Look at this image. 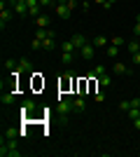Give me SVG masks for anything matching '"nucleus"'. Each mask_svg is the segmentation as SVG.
<instances>
[{"instance_id": "obj_5", "label": "nucleus", "mask_w": 140, "mask_h": 157, "mask_svg": "<svg viewBox=\"0 0 140 157\" xmlns=\"http://www.w3.org/2000/svg\"><path fill=\"white\" fill-rule=\"evenodd\" d=\"M35 108H38V103H35L33 98H26V101H23V105H21V113H23V115H33Z\"/></svg>"}, {"instance_id": "obj_32", "label": "nucleus", "mask_w": 140, "mask_h": 157, "mask_svg": "<svg viewBox=\"0 0 140 157\" xmlns=\"http://www.w3.org/2000/svg\"><path fill=\"white\" fill-rule=\"evenodd\" d=\"M135 21H138V24H140V14H138V17H135Z\"/></svg>"}, {"instance_id": "obj_18", "label": "nucleus", "mask_w": 140, "mask_h": 157, "mask_svg": "<svg viewBox=\"0 0 140 157\" xmlns=\"http://www.w3.org/2000/svg\"><path fill=\"white\" fill-rule=\"evenodd\" d=\"M117 49H119L117 45H107V47H105V54H107V56H117V54H119Z\"/></svg>"}, {"instance_id": "obj_23", "label": "nucleus", "mask_w": 140, "mask_h": 157, "mask_svg": "<svg viewBox=\"0 0 140 157\" xmlns=\"http://www.w3.org/2000/svg\"><path fill=\"white\" fill-rule=\"evenodd\" d=\"M42 42H45V40H40V38H33L31 47H33V49H42Z\"/></svg>"}, {"instance_id": "obj_25", "label": "nucleus", "mask_w": 140, "mask_h": 157, "mask_svg": "<svg viewBox=\"0 0 140 157\" xmlns=\"http://www.w3.org/2000/svg\"><path fill=\"white\" fill-rule=\"evenodd\" d=\"M93 96H96V101H98V103H103V101H105V94H103V92H96Z\"/></svg>"}, {"instance_id": "obj_14", "label": "nucleus", "mask_w": 140, "mask_h": 157, "mask_svg": "<svg viewBox=\"0 0 140 157\" xmlns=\"http://www.w3.org/2000/svg\"><path fill=\"white\" fill-rule=\"evenodd\" d=\"M96 80H98V85H100V87H110V85H112V80H110V75H105V73H103V75H98Z\"/></svg>"}, {"instance_id": "obj_24", "label": "nucleus", "mask_w": 140, "mask_h": 157, "mask_svg": "<svg viewBox=\"0 0 140 157\" xmlns=\"http://www.w3.org/2000/svg\"><path fill=\"white\" fill-rule=\"evenodd\" d=\"M131 61H133V66H140V52L131 54Z\"/></svg>"}, {"instance_id": "obj_6", "label": "nucleus", "mask_w": 140, "mask_h": 157, "mask_svg": "<svg viewBox=\"0 0 140 157\" xmlns=\"http://www.w3.org/2000/svg\"><path fill=\"white\" fill-rule=\"evenodd\" d=\"M112 71L117 73V75H131V73H133V71H131V66L121 63V61H117V63L112 66Z\"/></svg>"}, {"instance_id": "obj_19", "label": "nucleus", "mask_w": 140, "mask_h": 157, "mask_svg": "<svg viewBox=\"0 0 140 157\" xmlns=\"http://www.w3.org/2000/svg\"><path fill=\"white\" fill-rule=\"evenodd\" d=\"M63 52H73V54L77 52V47L73 45V40H68V42H63Z\"/></svg>"}, {"instance_id": "obj_8", "label": "nucleus", "mask_w": 140, "mask_h": 157, "mask_svg": "<svg viewBox=\"0 0 140 157\" xmlns=\"http://www.w3.org/2000/svg\"><path fill=\"white\" fill-rule=\"evenodd\" d=\"M73 105H75V110H80V113H84L87 110V101H84V96H73Z\"/></svg>"}, {"instance_id": "obj_2", "label": "nucleus", "mask_w": 140, "mask_h": 157, "mask_svg": "<svg viewBox=\"0 0 140 157\" xmlns=\"http://www.w3.org/2000/svg\"><path fill=\"white\" fill-rule=\"evenodd\" d=\"M54 10H56V14H59L61 19H70V14H73V10L68 7V0H59L54 5Z\"/></svg>"}, {"instance_id": "obj_13", "label": "nucleus", "mask_w": 140, "mask_h": 157, "mask_svg": "<svg viewBox=\"0 0 140 157\" xmlns=\"http://www.w3.org/2000/svg\"><path fill=\"white\" fill-rule=\"evenodd\" d=\"M0 101H2V105H9L14 101V94L9 92V89H7V92H2V96H0Z\"/></svg>"}, {"instance_id": "obj_12", "label": "nucleus", "mask_w": 140, "mask_h": 157, "mask_svg": "<svg viewBox=\"0 0 140 157\" xmlns=\"http://www.w3.org/2000/svg\"><path fill=\"white\" fill-rule=\"evenodd\" d=\"M35 24H38V28H49V17L40 14V17H35Z\"/></svg>"}, {"instance_id": "obj_7", "label": "nucleus", "mask_w": 140, "mask_h": 157, "mask_svg": "<svg viewBox=\"0 0 140 157\" xmlns=\"http://www.w3.org/2000/svg\"><path fill=\"white\" fill-rule=\"evenodd\" d=\"M9 19H12V10L9 7H0V26L5 28L9 24Z\"/></svg>"}, {"instance_id": "obj_15", "label": "nucleus", "mask_w": 140, "mask_h": 157, "mask_svg": "<svg viewBox=\"0 0 140 157\" xmlns=\"http://www.w3.org/2000/svg\"><path fill=\"white\" fill-rule=\"evenodd\" d=\"M19 134H21L19 129H14V127H7V129H5V134H2V136H5V138H16V136H19Z\"/></svg>"}, {"instance_id": "obj_17", "label": "nucleus", "mask_w": 140, "mask_h": 157, "mask_svg": "<svg viewBox=\"0 0 140 157\" xmlns=\"http://www.w3.org/2000/svg\"><path fill=\"white\" fill-rule=\"evenodd\" d=\"M110 45H117V47H124L126 45V40L119 38V35H114V38H110Z\"/></svg>"}, {"instance_id": "obj_4", "label": "nucleus", "mask_w": 140, "mask_h": 157, "mask_svg": "<svg viewBox=\"0 0 140 157\" xmlns=\"http://www.w3.org/2000/svg\"><path fill=\"white\" fill-rule=\"evenodd\" d=\"M80 56H82V59H93V56H96V47L91 45V40L80 49Z\"/></svg>"}, {"instance_id": "obj_29", "label": "nucleus", "mask_w": 140, "mask_h": 157, "mask_svg": "<svg viewBox=\"0 0 140 157\" xmlns=\"http://www.w3.org/2000/svg\"><path fill=\"white\" fill-rule=\"evenodd\" d=\"M68 7H70V10H75V7H77V0H68Z\"/></svg>"}, {"instance_id": "obj_11", "label": "nucleus", "mask_w": 140, "mask_h": 157, "mask_svg": "<svg viewBox=\"0 0 140 157\" xmlns=\"http://www.w3.org/2000/svg\"><path fill=\"white\" fill-rule=\"evenodd\" d=\"M126 49H128V54L140 52V40L138 38H135V40H128V42H126Z\"/></svg>"}, {"instance_id": "obj_10", "label": "nucleus", "mask_w": 140, "mask_h": 157, "mask_svg": "<svg viewBox=\"0 0 140 157\" xmlns=\"http://www.w3.org/2000/svg\"><path fill=\"white\" fill-rule=\"evenodd\" d=\"M87 42H89V40H87V35H82V33H77V35H73V45L77 47V52H80V49H82V47H84V45H87Z\"/></svg>"}, {"instance_id": "obj_21", "label": "nucleus", "mask_w": 140, "mask_h": 157, "mask_svg": "<svg viewBox=\"0 0 140 157\" xmlns=\"http://www.w3.org/2000/svg\"><path fill=\"white\" fill-rule=\"evenodd\" d=\"M5 68H7V71H16V68H19V63H16V61H12V59H7V61H5Z\"/></svg>"}, {"instance_id": "obj_22", "label": "nucleus", "mask_w": 140, "mask_h": 157, "mask_svg": "<svg viewBox=\"0 0 140 157\" xmlns=\"http://www.w3.org/2000/svg\"><path fill=\"white\" fill-rule=\"evenodd\" d=\"M119 110L121 113H128V110H131V101H121V103H119Z\"/></svg>"}, {"instance_id": "obj_31", "label": "nucleus", "mask_w": 140, "mask_h": 157, "mask_svg": "<svg viewBox=\"0 0 140 157\" xmlns=\"http://www.w3.org/2000/svg\"><path fill=\"white\" fill-rule=\"evenodd\" d=\"M93 2H96V5H100V7L105 5V0H93Z\"/></svg>"}, {"instance_id": "obj_9", "label": "nucleus", "mask_w": 140, "mask_h": 157, "mask_svg": "<svg viewBox=\"0 0 140 157\" xmlns=\"http://www.w3.org/2000/svg\"><path fill=\"white\" fill-rule=\"evenodd\" d=\"M91 45L96 47V49H100V47H107V45H110V38H103V35H96V38H91Z\"/></svg>"}, {"instance_id": "obj_1", "label": "nucleus", "mask_w": 140, "mask_h": 157, "mask_svg": "<svg viewBox=\"0 0 140 157\" xmlns=\"http://www.w3.org/2000/svg\"><path fill=\"white\" fill-rule=\"evenodd\" d=\"M70 110H75V105H73V94H68L66 98H59V113H61V120H66Z\"/></svg>"}, {"instance_id": "obj_27", "label": "nucleus", "mask_w": 140, "mask_h": 157, "mask_svg": "<svg viewBox=\"0 0 140 157\" xmlns=\"http://www.w3.org/2000/svg\"><path fill=\"white\" fill-rule=\"evenodd\" d=\"M133 33H135V38H140V24L135 21V28H133Z\"/></svg>"}, {"instance_id": "obj_3", "label": "nucleus", "mask_w": 140, "mask_h": 157, "mask_svg": "<svg viewBox=\"0 0 140 157\" xmlns=\"http://www.w3.org/2000/svg\"><path fill=\"white\" fill-rule=\"evenodd\" d=\"M31 71H33V61H31V59H21L19 68H16L12 75H21V73H31Z\"/></svg>"}, {"instance_id": "obj_16", "label": "nucleus", "mask_w": 140, "mask_h": 157, "mask_svg": "<svg viewBox=\"0 0 140 157\" xmlns=\"http://www.w3.org/2000/svg\"><path fill=\"white\" fill-rule=\"evenodd\" d=\"M73 59H75V54L73 52H63V54H61V61H63V63H73Z\"/></svg>"}, {"instance_id": "obj_28", "label": "nucleus", "mask_w": 140, "mask_h": 157, "mask_svg": "<svg viewBox=\"0 0 140 157\" xmlns=\"http://www.w3.org/2000/svg\"><path fill=\"white\" fill-rule=\"evenodd\" d=\"M131 122H133V127H135V129H140V115H138L135 120H131Z\"/></svg>"}, {"instance_id": "obj_30", "label": "nucleus", "mask_w": 140, "mask_h": 157, "mask_svg": "<svg viewBox=\"0 0 140 157\" xmlns=\"http://www.w3.org/2000/svg\"><path fill=\"white\" fill-rule=\"evenodd\" d=\"M114 2H117V0H105V5H103V7H105V10H107V7H112Z\"/></svg>"}, {"instance_id": "obj_26", "label": "nucleus", "mask_w": 140, "mask_h": 157, "mask_svg": "<svg viewBox=\"0 0 140 157\" xmlns=\"http://www.w3.org/2000/svg\"><path fill=\"white\" fill-rule=\"evenodd\" d=\"M131 108H135V110H140V98H131Z\"/></svg>"}, {"instance_id": "obj_20", "label": "nucleus", "mask_w": 140, "mask_h": 157, "mask_svg": "<svg viewBox=\"0 0 140 157\" xmlns=\"http://www.w3.org/2000/svg\"><path fill=\"white\" fill-rule=\"evenodd\" d=\"M103 73H105V66H103V63H98L96 68H93V73H91V75H93V78H98V75H103Z\"/></svg>"}]
</instances>
